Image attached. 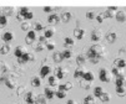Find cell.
Listing matches in <instances>:
<instances>
[{"label":"cell","mask_w":126,"mask_h":104,"mask_svg":"<svg viewBox=\"0 0 126 104\" xmlns=\"http://www.w3.org/2000/svg\"><path fill=\"white\" fill-rule=\"evenodd\" d=\"M104 89H102V87H95V89H94V97H100L102 94Z\"/></svg>","instance_id":"d590c367"},{"label":"cell","mask_w":126,"mask_h":104,"mask_svg":"<svg viewBox=\"0 0 126 104\" xmlns=\"http://www.w3.org/2000/svg\"><path fill=\"white\" fill-rule=\"evenodd\" d=\"M99 61H100V58H93V60H90V62H91L93 64H96V63H99Z\"/></svg>","instance_id":"db71d44e"},{"label":"cell","mask_w":126,"mask_h":104,"mask_svg":"<svg viewBox=\"0 0 126 104\" xmlns=\"http://www.w3.org/2000/svg\"><path fill=\"white\" fill-rule=\"evenodd\" d=\"M45 45H46L45 47H46L49 51H52L54 48H55V43H54L52 41H46V42H45Z\"/></svg>","instance_id":"ab89813d"},{"label":"cell","mask_w":126,"mask_h":104,"mask_svg":"<svg viewBox=\"0 0 126 104\" xmlns=\"http://www.w3.org/2000/svg\"><path fill=\"white\" fill-rule=\"evenodd\" d=\"M66 74H67L66 69L63 68V67H58V68L55 69V77H56L58 79H60V78H65Z\"/></svg>","instance_id":"ba28073f"},{"label":"cell","mask_w":126,"mask_h":104,"mask_svg":"<svg viewBox=\"0 0 126 104\" xmlns=\"http://www.w3.org/2000/svg\"><path fill=\"white\" fill-rule=\"evenodd\" d=\"M40 84H41V79H40L39 77H34V78L31 79V85H34V87H40Z\"/></svg>","instance_id":"e575fe53"},{"label":"cell","mask_w":126,"mask_h":104,"mask_svg":"<svg viewBox=\"0 0 126 104\" xmlns=\"http://www.w3.org/2000/svg\"><path fill=\"white\" fill-rule=\"evenodd\" d=\"M71 56H73V52L69 51V50H66V51L63 52V57L64 58H71Z\"/></svg>","instance_id":"ee69618b"},{"label":"cell","mask_w":126,"mask_h":104,"mask_svg":"<svg viewBox=\"0 0 126 104\" xmlns=\"http://www.w3.org/2000/svg\"><path fill=\"white\" fill-rule=\"evenodd\" d=\"M114 64H115V67L122 69V68L126 67V60H125V58H116L115 62H114Z\"/></svg>","instance_id":"7c38bea8"},{"label":"cell","mask_w":126,"mask_h":104,"mask_svg":"<svg viewBox=\"0 0 126 104\" xmlns=\"http://www.w3.org/2000/svg\"><path fill=\"white\" fill-rule=\"evenodd\" d=\"M31 60H34V56H31L30 53H28V52H25L21 57L17 58V63H19V64H24V63H26L28 61H31Z\"/></svg>","instance_id":"5b68a950"},{"label":"cell","mask_w":126,"mask_h":104,"mask_svg":"<svg viewBox=\"0 0 126 104\" xmlns=\"http://www.w3.org/2000/svg\"><path fill=\"white\" fill-rule=\"evenodd\" d=\"M55 95H56L58 98L63 99V98L66 97V92H65V91H58V92H55Z\"/></svg>","instance_id":"7bdbcfd3"},{"label":"cell","mask_w":126,"mask_h":104,"mask_svg":"<svg viewBox=\"0 0 126 104\" xmlns=\"http://www.w3.org/2000/svg\"><path fill=\"white\" fill-rule=\"evenodd\" d=\"M116 93L119 97H126V87H116Z\"/></svg>","instance_id":"d4e9b609"},{"label":"cell","mask_w":126,"mask_h":104,"mask_svg":"<svg viewBox=\"0 0 126 104\" xmlns=\"http://www.w3.org/2000/svg\"><path fill=\"white\" fill-rule=\"evenodd\" d=\"M84 104H95V97L94 95H86L84 98Z\"/></svg>","instance_id":"f1b7e54d"},{"label":"cell","mask_w":126,"mask_h":104,"mask_svg":"<svg viewBox=\"0 0 126 104\" xmlns=\"http://www.w3.org/2000/svg\"><path fill=\"white\" fill-rule=\"evenodd\" d=\"M16 19L19 20V21H23V20H24V16H23L21 14H17V15H16Z\"/></svg>","instance_id":"11a10c76"},{"label":"cell","mask_w":126,"mask_h":104,"mask_svg":"<svg viewBox=\"0 0 126 104\" xmlns=\"http://www.w3.org/2000/svg\"><path fill=\"white\" fill-rule=\"evenodd\" d=\"M39 42H41V43H44V45H45V42H46V39H45L44 36H40V37H39Z\"/></svg>","instance_id":"9f6ffc18"},{"label":"cell","mask_w":126,"mask_h":104,"mask_svg":"<svg viewBox=\"0 0 126 104\" xmlns=\"http://www.w3.org/2000/svg\"><path fill=\"white\" fill-rule=\"evenodd\" d=\"M44 93H45V98L46 99H52L54 97H55V92H54V89H51V88H45V91H44Z\"/></svg>","instance_id":"2e32d148"},{"label":"cell","mask_w":126,"mask_h":104,"mask_svg":"<svg viewBox=\"0 0 126 104\" xmlns=\"http://www.w3.org/2000/svg\"><path fill=\"white\" fill-rule=\"evenodd\" d=\"M52 60H54V62H56V63H60L63 60H64V57H63V53L61 52H54V55H52Z\"/></svg>","instance_id":"e0dca14e"},{"label":"cell","mask_w":126,"mask_h":104,"mask_svg":"<svg viewBox=\"0 0 126 104\" xmlns=\"http://www.w3.org/2000/svg\"><path fill=\"white\" fill-rule=\"evenodd\" d=\"M82 79H85V81H87V82H93V81L95 79V77H94L93 72H85Z\"/></svg>","instance_id":"4316f807"},{"label":"cell","mask_w":126,"mask_h":104,"mask_svg":"<svg viewBox=\"0 0 126 104\" xmlns=\"http://www.w3.org/2000/svg\"><path fill=\"white\" fill-rule=\"evenodd\" d=\"M71 88H73V83H70V82L59 85V91H65V92H66V91H69V89H71Z\"/></svg>","instance_id":"7402d4cb"},{"label":"cell","mask_w":126,"mask_h":104,"mask_svg":"<svg viewBox=\"0 0 126 104\" xmlns=\"http://www.w3.org/2000/svg\"><path fill=\"white\" fill-rule=\"evenodd\" d=\"M115 19L119 21V22H125L126 21V12L122 11V10H117L116 15H115Z\"/></svg>","instance_id":"8fae6325"},{"label":"cell","mask_w":126,"mask_h":104,"mask_svg":"<svg viewBox=\"0 0 126 104\" xmlns=\"http://www.w3.org/2000/svg\"><path fill=\"white\" fill-rule=\"evenodd\" d=\"M112 74H111V71H109L107 68H101L100 71H99V78L101 82H105V83H109L111 82L112 79Z\"/></svg>","instance_id":"7a4b0ae2"},{"label":"cell","mask_w":126,"mask_h":104,"mask_svg":"<svg viewBox=\"0 0 126 104\" xmlns=\"http://www.w3.org/2000/svg\"><path fill=\"white\" fill-rule=\"evenodd\" d=\"M84 74H85L84 68H76L75 72H74V77H75V78H82Z\"/></svg>","instance_id":"44dd1931"},{"label":"cell","mask_w":126,"mask_h":104,"mask_svg":"<svg viewBox=\"0 0 126 104\" xmlns=\"http://www.w3.org/2000/svg\"><path fill=\"white\" fill-rule=\"evenodd\" d=\"M71 19V12H64L60 16V20H63V22H69Z\"/></svg>","instance_id":"f546056e"},{"label":"cell","mask_w":126,"mask_h":104,"mask_svg":"<svg viewBox=\"0 0 126 104\" xmlns=\"http://www.w3.org/2000/svg\"><path fill=\"white\" fill-rule=\"evenodd\" d=\"M96 19H97L99 22H102V21H104V16H102V14H99V15L96 16Z\"/></svg>","instance_id":"816d5d0a"},{"label":"cell","mask_w":126,"mask_h":104,"mask_svg":"<svg viewBox=\"0 0 126 104\" xmlns=\"http://www.w3.org/2000/svg\"><path fill=\"white\" fill-rule=\"evenodd\" d=\"M54 32H55V30H54V27H47V29L45 30L44 37H45V39H50V37H52Z\"/></svg>","instance_id":"603a6c76"},{"label":"cell","mask_w":126,"mask_h":104,"mask_svg":"<svg viewBox=\"0 0 126 104\" xmlns=\"http://www.w3.org/2000/svg\"><path fill=\"white\" fill-rule=\"evenodd\" d=\"M86 17H87L89 20H94L96 16H95V14L93 11H89V12H86Z\"/></svg>","instance_id":"bcb514c9"},{"label":"cell","mask_w":126,"mask_h":104,"mask_svg":"<svg viewBox=\"0 0 126 104\" xmlns=\"http://www.w3.org/2000/svg\"><path fill=\"white\" fill-rule=\"evenodd\" d=\"M67 104H78V103H76V100H74V99H70V100L67 102Z\"/></svg>","instance_id":"6f0895ef"},{"label":"cell","mask_w":126,"mask_h":104,"mask_svg":"<svg viewBox=\"0 0 126 104\" xmlns=\"http://www.w3.org/2000/svg\"><path fill=\"white\" fill-rule=\"evenodd\" d=\"M25 92V87H19L17 88V94L19 95H21V93H24Z\"/></svg>","instance_id":"681fc988"},{"label":"cell","mask_w":126,"mask_h":104,"mask_svg":"<svg viewBox=\"0 0 126 104\" xmlns=\"http://www.w3.org/2000/svg\"><path fill=\"white\" fill-rule=\"evenodd\" d=\"M25 102L28 104H35V97H34V93L32 92H28L25 94Z\"/></svg>","instance_id":"5bb4252c"},{"label":"cell","mask_w":126,"mask_h":104,"mask_svg":"<svg viewBox=\"0 0 126 104\" xmlns=\"http://www.w3.org/2000/svg\"><path fill=\"white\" fill-rule=\"evenodd\" d=\"M30 27H31V24L28 22V21H23L21 22V30L24 31H30Z\"/></svg>","instance_id":"74e56055"},{"label":"cell","mask_w":126,"mask_h":104,"mask_svg":"<svg viewBox=\"0 0 126 104\" xmlns=\"http://www.w3.org/2000/svg\"><path fill=\"white\" fill-rule=\"evenodd\" d=\"M0 72H6V67L4 62H0Z\"/></svg>","instance_id":"c3c4849f"},{"label":"cell","mask_w":126,"mask_h":104,"mask_svg":"<svg viewBox=\"0 0 126 104\" xmlns=\"http://www.w3.org/2000/svg\"><path fill=\"white\" fill-rule=\"evenodd\" d=\"M111 74L115 76V77L117 78V77H120V76H124V72H122V69H121V68L114 67V68H112V71H111Z\"/></svg>","instance_id":"ffe728a7"},{"label":"cell","mask_w":126,"mask_h":104,"mask_svg":"<svg viewBox=\"0 0 126 104\" xmlns=\"http://www.w3.org/2000/svg\"><path fill=\"white\" fill-rule=\"evenodd\" d=\"M13 39H14V35L11 33V32H5L4 35H3V40L8 43V42H10V41H13Z\"/></svg>","instance_id":"cb8c5ba5"},{"label":"cell","mask_w":126,"mask_h":104,"mask_svg":"<svg viewBox=\"0 0 126 104\" xmlns=\"http://www.w3.org/2000/svg\"><path fill=\"white\" fill-rule=\"evenodd\" d=\"M99 98H100L101 102H109L111 99V95H110V93H107V92H102V94Z\"/></svg>","instance_id":"83f0119b"},{"label":"cell","mask_w":126,"mask_h":104,"mask_svg":"<svg viewBox=\"0 0 126 104\" xmlns=\"http://www.w3.org/2000/svg\"><path fill=\"white\" fill-rule=\"evenodd\" d=\"M101 39H102V31L100 29H94L93 32H91V40L95 41V42H97Z\"/></svg>","instance_id":"277c9868"},{"label":"cell","mask_w":126,"mask_h":104,"mask_svg":"<svg viewBox=\"0 0 126 104\" xmlns=\"http://www.w3.org/2000/svg\"><path fill=\"white\" fill-rule=\"evenodd\" d=\"M74 36L78 39V40H82L84 36H85V30L81 29V27H76L74 30Z\"/></svg>","instance_id":"30bf717a"},{"label":"cell","mask_w":126,"mask_h":104,"mask_svg":"<svg viewBox=\"0 0 126 104\" xmlns=\"http://www.w3.org/2000/svg\"><path fill=\"white\" fill-rule=\"evenodd\" d=\"M44 11H45V12H52V8H50V6H45V8H44Z\"/></svg>","instance_id":"f5cc1de1"},{"label":"cell","mask_w":126,"mask_h":104,"mask_svg":"<svg viewBox=\"0 0 126 104\" xmlns=\"http://www.w3.org/2000/svg\"><path fill=\"white\" fill-rule=\"evenodd\" d=\"M64 43H65L66 47H73V46L75 45L73 37H65V39H64Z\"/></svg>","instance_id":"4dcf8cb0"},{"label":"cell","mask_w":126,"mask_h":104,"mask_svg":"<svg viewBox=\"0 0 126 104\" xmlns=\"http://www.w3.org/2000/svg\"><path fill=\"white\" fill-rule=\"evenodd\" d=\"M106 40H107V42H110V43H112V42H115L116 41V39H117V33L115 32V31H109L106 35Z\"/></svg>","instance_id":"9c48e42d"},{"label":"cell","mask_w":126,"mask_h":104,"mask_svg":"<svg viewBox=\"0 0 126 104\" xmlns=\"http://www.w3.org/2000/svg\"><path fill=\"white\" fill-rule=\"evenodd\" d=\"M47 21H49V24H51V25L59 24V22L61 21V20H60V15H58V14H51V15H49Z\"/></svg>","instance_id":"8992f818"},{"label":"cell","mask_w":126,"mask_h":104,"mask_svg":"<svg viewBox=\"0 0 126 104\" xmlns=\"http://www.w3.org/2000/svg\"><path fill=\"white\" fill-rule=\"evenodd\" d=\"M34 27H35V30H36V31H40V30H43V29H44V25H43V22L36 21V22L34 24Z\"/></svg>","instance_id":"b9f144b4"},{"label":"cell","mask_w":126,"mask_h":104,"mask_svg":"<svg viewBox=\"0 0 126 104\" xmlns=\"http://www.w3.org/2000/svg\"><path fill=\"white\" fill-rule=\"evenodd\" d=\"M102 55H104V47L101 45H93L87 50V53H86V57L89 60H93V58H102Z\"/></svg>","instance_id":"6da1fadb"},{"label":"cell","mask_w":126,"mask_h":104,"mask_svg":"<svg viewBox=\"0 0 126 104\" xmlns=\"http://www.w3.org/2000/svg\"><path fill=\"white\" fill-rule=\"evenodd\" d=\"M35 40H36V32H35V31H29L28 32V36L25 39L26 43L28 45H32L35 42Z\"/></svg>","instance_id":"52a82bcc"},{"label":"cell","mask_w":126,"mask_h":104,"mask_svg":"<svg viewBox=\"0 0 126 104\" xmlns=\"http://www.w3.org/2000/svg\"><path fill=\"white\" fill-rule=\"evenodd\" d=\"M115 84H116V87H126V77L125 76L117 77L115 81Z\"/></svg>","instance_id":"4fadbf2b"},{"label":"cell","mask_w":126,"mask_h":104,"mask_svg":"<svg viewBox=\"0 0 126 104\" xmlns=\"http://www.w3.org/2000/svg\"><path fill=\"white\" fill-rule=\"evenodd\" d=\"M28 11H29V9H28V8H21V9H20V12H19V14H21V15H25V14H26Z\"/></svg>","instance_id":"f907efd6"},{"label":"cell","mask_w":126,"mask_h":104,"mask_svg":"<svg viewBox=\"0 0 126 104\" xmlns=\"http://www.w3.org/2000/svg\"><path fill=\"white\" fill-rule=\"evenodd\" d=\"M51 73V68L49 67V66H43L41 68H40V76L44 78V77H46L47 74H50Z\"/></svg>","instance_id":"9a60e30c"},{"label":"cell","mask_w":126,"mask_h":104,"mask_svg":"<svg viewBox=\"0 0 126 104\" xmlns=\"http://www.w3.org/2000/svg\"><path fill=\"white\" fill-rule=\"evenodd\" d=\"M34 47H35V50H36V51H43L45 46H44V43L38 42V43H35V46H34Z\"/></svg>","instance_id":"f6af8a7d"},{"label":"cell","mask_w":126,"mask_h":104,"mask_svg":"<svg viewBox=\"0 0 126 104\" xmlns=\"http://www.w3.org/2000/svg\"><path fill=\"white\" fill-rule=\"evenodd\" d=\"M35 104H46V98L43 95H39L38 98H35Z\"/></svg>","instance_id":"8d00e7d4"},{"label":"cell","mask_w":126,"mask_h":104,"mask_svg":"<svg viewBox=\"0 0 126 104\" xmlns=\"http://www.w3.org/2000/svg\"><path fill=\"white\" fill-rule=\"evenodd\" d=\"M49 84H50L51 87L59 85V79H58L55 76H50V77H49Z\"/></svg>","instance_id":"484cf974"},{"label":"cell","mask_w":126,"mask_h":104,"mask_svg":"<svg viewBox=\"0 0 126 104\" xmlns=\"http://www.w3.org/2000/svg\"><path fill=\"white\" fill-rule=\"evenodd\" d=\"M10 52V46L9 45H3L1 48H0V53L1 55H8Z\"/></svg>","instance_id":"836d02e7"},{"label":"cell","mask_w":126,"mask_h":104,"mask_svg":"<svg viewBox=\"0 0 126 104\" xmlns=\"http://www.w3.org/2000/svg\"><path fill=\"white\" fill-rule=\"evenodd\" d=\"M24 16V19H26V20H30V19H32V16H34V14L31 12V11H28L25 15H23Z\"/></svg>","instance_id":"7dc6e473"},{"label":"cell","mask_w":126,"mask_h":104,"mask_svg":"<svg viewBox=\"0 0 126 104\" xmlns=\"http://www.w3.org/2000/svg\"><path fill=\"white\" fill-rule=\"evenodd\" d=\"M13 11H14V9H13V8H4V9H3V14H1V15H4V16H6V15H11V14H13Z\"/></svg>","instance_id":"f35d334b"},{"label":"cell","mask_w":126,"mask_h":104,"mask_svg":"<svg viewBox=\"0 0 126 104\" xmlns=\"http://www.w3.org/2000/svg\"><path fill=\"white\" fill-rule=\"evenodd\" d=\"M90 83H91V82H87V81H85V79H81V81H80V87H81L82 89H90V88H91Z\"/></svg>","instance_id":"1f68e13d"},{"label":"cell","mask_w":126,"mask_h":104,"mask_svg":"<svg viewBox=\"0 0 126 104\" xmlns=\"http://www.w3.org/2000/svg\"><path fill=\"white\" fill-rule=\"evenodd\" d=\"M5 84H6V87H9V88H11V89H14L15 88V84H16V82L13 79V78H10V77H8L6 76V79H5V82H4Z\"/></svg>","instance_id":"ac0fdd59"},{"label":"cell","mask_w":126,"mask_h":104,"mask_svg":"<svg viewBox=\"0 0 126 104\" xmlns=\"http://www.w3.org/2000/svg\"><path fill=\"white\" fill-rule=\"evenodd\" d=\"M76 62H78V64L79 66H82V64H85V62H86V56L85 55H79L78 56V58H76Z\"/></svg>","instance_id":"d6a6232c"},{"label":"cell","mask_w":126,"mask_h":104,"mask_svg":"<svg viewBox=\"0 0 126 104\" xmlns=\"http://www.w3.org/2000/svg\"><path fill=\"white\" fill-rule=\"evenodd\" d=\"M8 24V19H6V16H4V15H0V26H5Z\"/></svg>","instance_id":"60d3db41"},{"label":"cell","mask_w":126,"mask_h":104,"mask_svg":"<svg viewBox=\"0 0 126 104\" xmlns=\"http://www.w3.org/2000/svg\"><path fill=\"white\" fill-rule=\"evenodd\" d=\"M116 12H117V8L116 6H111V8L107 9L105 12H101V14L104 16V19H106V17H115Z\"/></svg>","instance_id":"3957f363"},{"label":"cell","mask_w":126,"mask_h":104,"mask_svg":"<svg viewBox=\"0 0 126 104\" xmlns=\"http://www.w3.org/2000/svg\"><path fill=\"white\" fill-rule=\"evenodd\" d=\"M25 50H24V47H21V46H17L16 48H15V52H14V55L17 57V58H19V57H21L24 53H25Z\"/></svg>","instance_id":"d6986e66"}]
</instances>
